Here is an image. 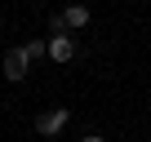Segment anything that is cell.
I'll return each mask as SVG.
<instances>
[{"label": "cell", "instance_id": "cell-3", "mask_svg": "<svg viewBox=\"0 0 151 142\" xmlns=\"http://www.w3.org/2000/svg\"><path fill=\"white\" fill-rule=\"evenodd\" d=\"M49 58L53 62H71L76 58V31H53L49 36Z\"/></svg>", "mask_w": 151, "mask_h": 142}, {"label": "cell", "instance_id": "cell-2", "mask_svg": "<svg viewBox=\"0 0 151 142\" xmlns=\"http://www.w3.org/2000/svg\"><path fill=\"white\" fill-rule=\"evenodd\" d=\"M0 67H5V80H9V85L27 80V53H22V44L5 49V58H0Z\"/></svg>", "mask_w": 151, "mask_h": 142}, {"label": "cell", "instance_id": "cell-1", "mask_svg": "<svg viewBox=\"0 0 151 142\" xmlns=\"http://www.w3.org/2000/svg\"><path fill=\"white\" fill-rule=\"evenodd\" d=\"M67 120H71L67 107H49V111L36 115V133H40V138H58V133L67 129Z\"/></svg>", "mask_w": 151, "mask_h": 142}, {"label": "cell", "instance_id": "cell-6", "mask_svg": "<svg viewBox=\"0 0 151 142\" xmlns=\"http://www.w3.org/2000/svg\"><path fill=\"white\" fill-rule=\"evenodd\" d=\"M76 142H107L102 133H85V138H76Z\"/></svg>", "mask_w": 151, "mask_h": 142}, {"label": "cell", "instance_id": "cell-5", "mask_svg": "<svg viewBox=\"0 0 151 142\" xmlns=\"http://www.w3.org/2000/svg\"><path fill=\"white\" fill-rule=\"evenodd\" d=\"M22 53H27V62H36V58H49V40H27V44H22Z\"/></svg>", "mask_w": 151, "mask_h": 142}, {"label": "cell", "instance_id": "cell-4", "mask_svg": "<svg viewBox=\"0 0 151 142\" xmlns=\"http://www.w3.org/2000/svg\"><path fill=\"white\" fill-rule=\"evenodd\" d=\"M62 22H67V31H80V27L93 22V9H89V5H67V9H62Z\"/></svg>", "mask_w": 151, "mask_h": 142}]
</instances>
